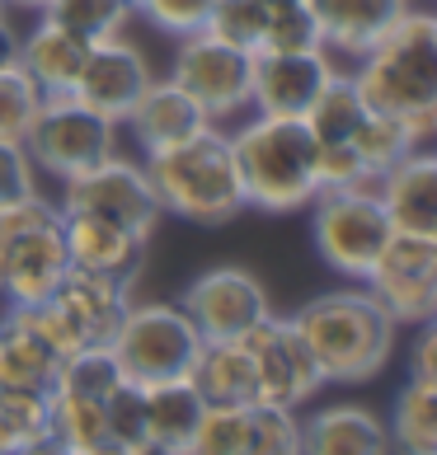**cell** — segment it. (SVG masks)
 <instances>
[{"instance_id":"ffe728a7","label":"cell","mask_w":437,"mask_h":455,"mask_svg":"<svg viewBox=\"0 0 437 455\" xmlns=\"http://www.w3.org/2000/svg\"><path fill=\"white\" fill-rule=\"evenodd\" d=\"M127 137L137 141V150L142 156H156V150H165V146H174V141H183V137H193L198 127H207V117L198 113V104L189 94H183L170 76H150V85L142 90V99H137V108L127 113Z\"/></svg>"},{"instance_id":"9a60e30c","label":"cell","mask_w":437,"mask_h":455,"mask_svg":"<svg viewBox=\"0 0 437 455\" xmlns=\"http://www.w3.org/2000/svg\"><path fill=\"white\" fill-rule=\"evenodd\" d=\"M339 71L325 47L315 52H255V80H249V113L268 117H306L315 94Z\"/></svg>"},{"instance_id":"8d00e7d4","label":"cell","mask_w":437,"mask_h":455,"mask_svg":"<svg viewBox=\"0 0 437 455\" xmlns=\"http://www.w3.org/2000/svg\"><path fill=\"white\" fill-rule=\"evenodd\" d=\"M263 24H268V5L263 0H212L207 10V33L222 38L231 47H245V52H259V38H263Z\"/></svg>"},{"instance_id":"d6a6232c","label":"cell","mask_w":437,"mask_h":455,"mask_svg":"<svg viewBox=\"0 0 437 455\" xmlns=\"http://www.w3.org/2000/svg\"><path fill=\"white\" fill-rule=\"evenodd\" d=\"M325 47L320 20L311 14L306 0H287V5H268V24L259 38V52H315Z\"/></svg>"},{"instance_id":"5b68a950","label":"cell","mask_w":437,"mask_h":455,"mask_svg":"<svg viewBox=\"0 0 437 455\" xmlns=\"http://www.w3.org/2000/svg\"><path fill=\"white\" fill-rule=\"evenodd\" d=\"M71 267L61 235V207L47 202L43 188L0 212V296L5 306L47 300L61 273Z\"/></svg>"},{"instance_id":"603a6c76","label":"cell","mask_w":437,"mask_h":455,"mask_svg":"<svg viewBox=\"0 0 437 455\" xmlns=\"http://www.w3.org/2000/svg\"><path fill=\"white\" fill-rule=\"evenodd\" d=\"M146 390V436H150V455H189L198 418H203V395L193 390L189 376L179 380H156L142 385Z\"/></svg>"},{"instance_id":"7a4b0ae2","label":"cell","mask_w":437,"mask_h":455,"mask_svg":"<svg viewBox=\"0 0 437 455\" xmlns=\"http://www.w3.org/2000/svg\"><path fill=\"white\" fill-rule=\"evenodd\" d=\"M301 339L311 343L315 362L325 371V385H367L376 380L385 362L395 352L400 324L391 310L367 291V282L358 286H334V291L311 296L296 315Z\"/></svg>"},{"instance_id":"836d02e7","label":"cell","mask_w":437,"mask_h":455,"mask_svg":"<svg viewBox=\"0 0 437 455\" xmlns=\"http://www.w3.org/2000/svg\"><path fill=\"white\" fill-rule=\"evenodd\" d=\"M245 455H301V418L278 403H249Z\"/></svg>"},{"instance_id":"e0dca14e","label":"cell","mask_w":437,"mask_h":455,"mask_svg":"<svg viewBox=\"0 0 437 455\" xmlns=\"http://www.w3.org/2000/svg\"><path fill=\"white\" fill-rule=\"evenodd\" d=\"M381 207L395 230L437 235V150L414 146L376 179Z\"/></svg>"},{"instance_id":"2e32d148","label":"cell","mask_w":437,"mask_h":455,"mask_svg":"<svg viewBox=\"0 0 437 455\" xmlns=\"http://www.w3.org/2000/svg\"><path fill=\"white\" fill-rule=\"evenodd\" d=\"M47 300L61 306V315L76 324L85 347H109L117 339V329H123L127 310H132V282L109 277V273H90V267L71 263Z\"/></svg>"},{"instance_id":"bcb514c9","label":"cell","mask_w":437,"mask_h":455,"mask_svg":"<svg viewBox=\"0 0 437 455\" xmlns=\"http://www.w3.org/2000/svg\"><path fill=\"white\" fill-rule=\"evenodd\" d=\"M263 5H287V0H263Z\"/></svg>"},{"instance_id":"ba28073f","label":"cell","mask_w":437,"mask_h":455,"mask_svg":"<svg viewBox=\"0 0 437 455\" xmlns=\"http://www.w3.org/2000/svg\"><path fill=\"white\" fill-rule=\"evenodd\" d=\"M117 146H123V127L85 108L76 94H43L38 117L24 137V150L38 164V174H53L57 183L109 160Z\"/></svg>"},{"instance_id":"52a82bcc","label":"cell","mask_w":437,"mask_h":455,"mask_svg":"<svg viewBox=\"0 0 437 455\" xmlns=\"http://www.w3.org/2000/svg\"><path fill=\"white\" fill-rule=\"evenodd\" d=\"M123 380L132 385H156V380H179L203 347V333L183 315L179 300H132V310L109 343Z\"/></svg>"},{"instance_id":"30bf717a","label":"cell","mask_w":437,"mask_h":455,"mask_svg":"<svg viewBox=\"0 0 437 455\" xmlns=\"http://www.w3.org/2000/svg\"><path fill=\"white\" fill-rule=\"evenodd\" d=\"M174 61L170 80L198 104V113L216 127H231L235 117L249 113V80H255V52L231 47L222 38H212L207 28L174 38Z\"/></svg>"},{"instance_id":"8992f818","label":"cell","mask_w":437,"mask_h":455,"mask_svg":"<svg viewBox=\"0 0 437 455\" xmlns=\"http://www.w3.org/2000/svg\"><path fill=\"white\" fill-rule=\"evenodd\" d=\"M306 212H311L315 254L344 282H362L372 273L381 244L395 230L385 207H381L376 183H367V188H320Z\"/></svg>"},{"instance_id":"f6af8a7d","label":"cell","mask_w":437,"mask_h":455,"mask_svg":"<svg viewBox=\"0 0 437 455\" xmlns=\"http://www.w3.org/2000/svg\"><path fill=\"white\" fill-rule=\"evenodd\" d=\"M0 5H5V10H33V14H38L47 0H0Z\"/></svg>"},{"instance_id":"ac0fdd59","label":"cell","mask_w":437,"mask_h":455,"mask_svg":"<svg viewBox=\"0 0 437 455\" xmlns=\"http://www.w3.org/2000/svg\"><path fill=\"white\" fill-rule=\"evenodd\" d=\"M61 235H66V254L76 267L90 273H109L123 282H137L142 263H146V235L104 221V216H66L61 212Z\"/></svg>"},{"instance_id":"83f0119b","label":"cell","mask_w":437,"mask_h":455,"mask_svg":"<svg viewBox=\"0 0 437 455\" xmlns=\"http://www.w3.org/2000/svg\"><path fill=\"white\" fill-rule=\"evenodd\" d=\"M367 113L372 108H367L352 71H334L329 85L315 94V104L306 108V127L315 132V141H348Z\"/></svg>"},{"instance_id":"6da1fadb","label":"cell","mask_w":437,"mask_h":455,"mask_svg":"<svg viewBox=\"0 0 437 455\" xmlns=\"http://www.w3.org/2000/svg\"><path fill=\"white\" fill-rule=\"evenodd\" d=\"M352 80L372 113L405 123L418 146L437 141V10L409 0L385 38L352 61Z\"/></svg>"},{"instance_id":"3957f363","label":"cell","mask_w":437,"mask_h":455,"mask_svg":"<svg viewBox=\"0 0 437 455\" xmlns=\"http://www.w3.org/2000/svg\"><path fill=\"white\" fill-rule=\"evenodd\" d=\"M235 160H240L245 207L268 216L306 212L320 193V141L306 117H268L249 113L231 132Z\"/></svg>"},{"instance_id":"f1b7e54d","label":"cell","mask_w":437,"mask_h":455,"mask_svg":"<svg viewBox=\"0 0 437 455\" xmlns=\"http://www.w3.org/2000/svg\"><path fill=\"white\" fill-rule=\"evenodd\" d=\"M0 413L14 432L20 455H43L53 451V403L47 390H28V385H5L0 390Z\"/></svg>"},{"instance_id":"d590c367","label":"cell","mask_w":437,"mask_h":455,"mask_svg":"<svg viewBox=\"0 0 437 455\" xmlns=\"http://www.w3.org/2000/svg\"><path fill=\"white\" fill-rule=\"evenodd\" d=\"M245 427H249V403H207L198 418L189 455H245Z\"/></svg>"},{"instance_id":"ee69618b","label":"cell","mask_w":437,"mask_h":455,"mask_svg":"<svg viewBox=\"0 0 437 455\" xmlns=\"http://www.w3.org/2000/svg\"><path fill=\"white\" fill-rule=\"evenodd\" d=\"M0 455H20V446H14V432L5 423V413H0Z\"/></svg>"},{"instance_id":"4316f807","label":"cell","mask_w":437,"mask_h":455,"mask_svg":"<svg viewBox=\"0 0 437 455\" xmlns=\"http://www.w3.org/2000/svg\"><path fill=\"white\" fill-rule=\"evenodd\" d=\"M57 357L47 352L33 333L5 310L0 319V390L5 385H28V390H53L57 380Z\"/></svg>"},{"instance_id":"4dcf8cb0","label":"cell","mask_w":437,"mask_h":455,"mask_svg":"<svg viewBox=\"0 0 437 455\" xmlns=\"http://www.w3.org/2000/svg\"><path fill=\"white\" fill-rule=\"evenodd\" d=\"M123 385V366H117L113 347H80L57 366L53 390L80 395V399H109Z\"/></svg>"},{"instance_id":"60d3db41","label":"cell","mask_w":437,"mask_h":455,"mask_svg":"<svg viewBox=\"0 0 437 455\" xmlns=\"http://www.w3.org/2000/svg\"><path fill=\"white\" fill-rule=\"evenodd\" d=\"M38 164L28 160L24 141H0V212L14 207L20 197L38 193Z\"/></svg>"},{"instance_id":"b9f144b4","label":"cell","mask_w":437,"mask_h":455,"mask_svg":"<svg viewBox=\"0 0 437 455\" xmlns=\"http://www.w3.org/2000/svg\"><path fill=\"white\" fill-rule=\"evenodd\" d=\"M409 380H424V385H437V315L414 324V343H409Z\"/></svg>"},{"instance_id":"1f68e13d","label":"cell","mask_w":437,"mask_h":455,"mask_svg":"<svg viewBox=\"0 0 437 455\" xmlns=\"http://www.w3.org/2000/svg\"><path fill=\"white\" fill-rule=\"evenodd\" d=\"M104 423H109V442L113 455H150V436H146V390L123 380L117 390L104 399Z\"/></svg>"},{"instance_id":"e575fe53","label":"cell","mask_w":437,"mask_h":455,"mask_svg":"<svg viewBox=\"0 0 437 455\" xmlns=\"http://www.w3.org/2000/svg\"><path fill=\"white\" fill-rule=\"evenodd\" d=\"M348 141L358 146V156L372 164V174H376V179L391 170L400 156H409V150L418 146V141L409 137V127H405V123H395V117H385V113H367Z\"/></svg>"},{"instance_id":"d4e9b609","label":"cell","mask_w":437,"mask_h":455,"mask_svg":"<svg viewBox=\"0 0 437 455\" xmlns=\"http://www.w3.org/2000/svg\"><path fill=\"white\" fill-rule=\"evenodd\" d=\"M53 403V451L66 455H113L109 423H104V399H80L66 390H47Z\"/></svg>"},{"instance_id":"484cf974","label":"cell","mask_w":437,"mask_h":455,"mask_svg":"<svg viewBox=\"0 0 437 455\" xmlns=\"http://www.w3.org/2000/svg\"><path fill=\"white\" fill-rule=\"evenodd\" d=\"M391 451H409V455H437V385L424 380H405L391 399Z\"/></svg>"},{"instance_id":"f35d334b","label":"cell","mask_w":437,"mask_h":455,"mask_svg":"<svg viewBox=\"0 0 437 455\" xmlns=\"http://www.w3.org/2000/svg\"><path fill=\"white\" fill-rule=\"evenodd\" d=\"M207 10H212V0H132V14H142L165 38H189V33H198L207 24Z\"/></svg>"},{"instance_id":"5bb4252c","label":"cell","mask_w":437,"mask_h":455,"mask_svg":"<svg viewBox=\"0 0 437 455\" xmlns=\"http://www.w3.org/2000/svg\"><path fill=\"white\" fill-rule=\"evenodd\" d=\"M150 61L137 43H127L123 33H113V38H99L90 43V52H85V66H80V76H76V85L71 94L80 99L85 108L94 113H104L109 123L123 127L127 123V113L137 108V99L142 90L150 85Z\"/></svg>"},{"instance_id":"7c38bea8","label":"cell","mask_w":437,"mask_h":455,"mask_svg":"<svg viewBox=\"0 0 437 455\" xmlns=\"http://www.w3.org/2000/svg\"><path fill=\"white\" fill-rule=\"evenodd\" d=\"M395 324H424L437 315V235L391 230L372 273L362 277Z\"/></svg>"},{"instance_id":"277c9868","label":"cell","mask_w":437,"mask_h":455,"mask_svg":"<svg viewBox=\"0 0 437 455\" xmlns=\"http://www.w3.org/2000/svg\"><path fill=\"white\" fill-rule=\"evenodd\" d=\"M146 174L156 183L165 216L189 226H226L245 212V183L226 127H198L193 137L146 156Z\"/></svg>"},{"instance_id":"8fae6325","label":"cell","mask_w":437,"mask_h":455,"mask_svg":"<svg viewBox=\"0 0 437 455\" xmlns=\"http://www.w3.org/2000/svg\"><path fill=\"white\" fill-rule=\"evenodd\" d=\"M240 343L249 352V362H255V385H259L255 403L306 409V403L325 390V371L315 362L311 343L301 339L292 315H263Z\"/></svg>"},{"instance_id":"9c48e42d","label":"cell","mask_w":437,"mask_h":455,"mask_svg":"<svg viewBox=\"0 0 437 455\" xmlns=\"http://www.w3.org/2000/svg\"><path fill=\"white\" fill-rule=\"evenodd\" d=\"M57 207L66 216H104V221H117V226L146 235V240L156 235L160 216H165L160 197H156V183L146 174V160L123 156V146H117L109 160L61 179Z\"/></svg>"},{"instance_id":"4fadbf2b","label":"cell","mask_w":437,"mask_h":455,"mask_svg":"<svg viewBox=\"0 0 437 455\" xmlns=\"http://www.w3.org/2000/svg\"><path fill=\"white\" fill-rule=\"evenodd\" d=\"M179 306L203 339H245L263 315H273L268 286L249 273V267H235V263L198 273L183 286Z\"/></svg>"},{"instance_id":"ab89813d","label":"cell","mask_w":437,"mask_h":455,"mask_svg":"<svg viewBox=\"0 0 437 455\" xmlns=\"http://www.w3.org/2000/svg\"><path fill=\"white\" fill-rule=\"evenodd\" d=\"M376 183L372 164L358 156L352 141H320V188H367Z\"/></svg>"},{"instance_id":"cb8c5ba5","label":"cell","mask_w":437,"mask_h":455,"mask_svg":"<svg viewBox=\"0 0 437 455\" xmlns=\"http://www.w3.org/2000/svg\"><path fill=\"white\" fill-rule=\"evenodd\" d=\"M193 390L203 395V403H255L259 385H255V362L240 339H203L198 357L189 366Z\"/></svg>"},{"instance_id":"f546056e","label":"cell","mask_w":437,"mask_h":455,"mask_svg":"<svg viewBox=\"0 0 437 455\" xmlns=\"http://www.w3.org/2000/svg\"><path fill=\"white\" fill-rule=\"evenodd\" d=\"M38 14L57 20L61 28H71L76 38L99 43V38H113V33L127 28L132 0H47Z\"/></svg>"},{"instance_id":"44dd1931","label":"cell","mask_w":437,"mask_h":455,"mask_svg":"<svg viewBox=\"0 0 437 455\" xmlns=\"http://www.w3.org/2000/svg\"><path fill=\"white\" fill-rule=\"evenodd\" d=\"M301 451L306 455H385L391 432L362 403H325L301 418Z\"/></svg>"},{"instance_id":"d6986e66","label":"cell","mask_w":437,"mask_h":455,"mask_svg":"<svg viewBox=\"0 0 437 455\" xmlns=\"http://www.w3.org/2000/svg\"><path fill=\"white\" fill-rule=\"evenodd\" d=\"M311 14L320 20V38H325V52L339 61H358L362 52L385 38L400 14L409 10V0H306Z\"/></svg>"},{"instance_id":"7bdbcfd3","label":"cell","mask_w":437,"mask_h":455,"mask_svg":"<svg viewBox=\"0 0 437 455\" xmlns=\"http://www.w3.org/2000/svg\"><path fill=\"white\" fill-rule=\"evenodd\" d=\"M20 66V28L10 24V10L0 5V71Z\"/></svg>"},{"instance_id":"7402d4cb","label":"cell","mask_w":437,"mask_h":455,"mask_svg":"<svg viewBox=\"0 0 437 455\" xmlns=\"http://www.w3.org/2000/svg\"><path fill=\"white\" fill-rule=\"evenodd\" d=\"M85 52L90 43L76 38L71 28H61L57 20H47V14H38L28 33H20V66L43 94H71Z\"/></svg>"},{"instance_id":"74e56055","label":"cell","mask_w":437,"mask_h":455,"mask_svg":"<svg viewBox=\"0 0 437 455\" xmlns=\"http://www.w3.org/2000/svg\"><path fill=\"white\" fill-rule=\"evenodd\" d=\"M43 90L24 76V66L0 71V141H24L33 117H38Z\"/></svg>"}]
</instances>
